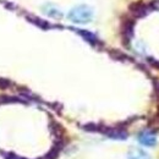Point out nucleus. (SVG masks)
I'll list each match as a JSON object with an SVG mask.
<instances>
[{"mask_svg": "<svg viewBox=\"0 0 159 159\" xmlns=\"http://www.w3.org/2000/svg\"><path fill=\"white\" fill-rule=\"evenodd\" d=\"M42 11H43V14H45L47 16H49V17H52V19H55V20H60V19H62V16H64L62 11L60 10L59 7H58L57 5H54V4H50V2L44 4V5L42 6Z\"/></svg>", "mask_w": 159, "mask_h": 159, "instance_id": "20e7f679", "label": "nucleus"}, {"mask_svg": "<svg viewBox=\"0 0 159 159\" xmlns=\"http://www.w3.org/2000/svg\"><path fill=\"white\" fill-rule=\"evenodd\" d=\"M94 17V12L93 9L88 5H77L74 6L69 14H67V19L71 21L72 23H77V25H86L89 23Z\"/></svg>", "mask_w": 159, "mask_h": 159, "instance_id": "f257e3e1", "label": "nucleus"}, {"mask_svg": "<svg viewBox=\"0 0 159 159\" xmlns=\"http://www.w3.org/2000/svg\"><path fill=\"white\" fill-rule=\"evenodd\" d=\"M27 20L30 21V22H32L33 25L38 26L39 28H43V30H48V28L52 27L47 21L42 20L39 17H37V16H31V15H28V16H27Z\"/></svg>", "mask_w": 159, "mask_h": 159, "instance_id": "6e6552de", "label": "nucleus"}, {"mask_svg": "<svg viewBox=\"0 0 159 159\" xmlns=\"http://www.w3.org/2000/svg\"><path fill=\"white\" fill-rule=\"evenodd\" d=\"M152 9H153V5H152V4L143 2V1L134 2V4L130 5V11H131L132 15L136 16V17H143V16L148 15Z\"/></svg>", "mask_w": 159, "mask_h": 159, "instance_id": "f03ea898", "label": "nucleus"}, {"mask_svg": "<svg viewBox=\"0 0 159 159\" xmlns=\"http://www.w3.org/2000/svg\"><path fill=\"white\" fill-rule=\"evenodd\" d=\"M104 132H105V135L109 136L110 139H127V134H126L124 130H120V129H107Z\"/></svg>", "mask_w": 159, "mask_h": 159, "instance_id": "39448f33", "label": "nucleus"}, {"mask_svg": "<svg viewBox=\"0 0 159 159\" xmlns=\"http://www.w3.org/2000/svg\"><path fill=\"white\" fill-rule=\"evenodd\" d=\"M75 31L79 33L80 36H82L86 40H88L91 44H97L98 43V38L93 33H91L88 31H83V30H75Z\"/></svg>", "mask_w": 159, "mask_h": 159, "instance_id": "1a4fd4ad", "label": "nucleus"}, {"mask_svg": "<svg viewBox=\"0 0 159 159\" xmlns=\"http://www.w3.org/2000/svg\"><path fill=\"white\" fill-rule=\"evenodd\" d=\"M127 159H151V157L139 148H131L127 153Z\"/></svg>", "mask_w": 159, "mask_h": 159, "instance_id": "423d86ee", "label": "nucleus"}, {"mask_svg": "<svg viewBox=\"0 0 159 159\" xmlns=\"http://www.w3.org/2000/svg\"><path fill=\"white\" fill-rule=\"evenodd\" d=\"M137 139L142 146H146V147H153L157 144V136L148 130L141 131L137 136Z\"/></svg>", "mask_w": 159, "mask_h": 159, "instance_id": "7ed1b4c3", "label": "nucleus"}, {"mask_svg": "<svg viewBox=\"0 0 159 159\" xmlns=\"http://www.w3.org/2000/svg\"><path fill=\"white\" fill-rule=\"evenodd\" d=\"M134 20H126L122 23V34L126 39H130L134 34Z\"/></svg>", "mask_w": 159, "mask_h": 159, "instance_id": "0eeeda50", "label": "nucleus"}]
</instances>
